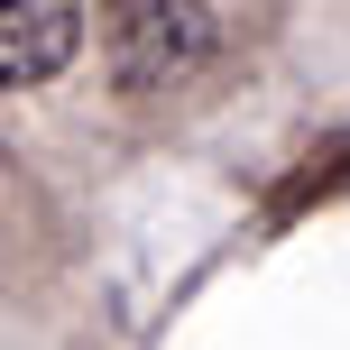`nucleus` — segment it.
<instances>
[{"label":"nucleus","mask_w":350,"mask_h":350,"mask_svg":"<svg viewBox=\"0 0 350 350\" xmlns=\"http://www.w3.org/2000/svg\"><path fill=\"white\" fill-rule=\"evenodd\" d=\"M83 46V10L65 0H28V10H0V92L18 83H46L65 55Z\"/></svg>","instance_id":"2"},{"label":"nucleus","mask_w":350,"mask_h":350,"mask_svg":"<svg viewBox=\"0 0 350 350\" xmlns=\"http://www.w3.org/2000/svg\"><path fill=\"white\" fill-rule=\"evenodd\" d=\"M221 18L230 10H111V46H120V74L129 83H175L193 55L221 46Z\"/></svg>","instance_id":"1"}]
</instances>
